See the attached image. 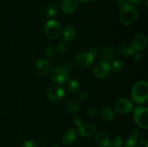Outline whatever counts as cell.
<instances>
[{
    "mask_svg": "<svg viewBox=\"0 0 148 147\" xmlns=\"http://www.w3.org/2000/svg\"><path fill=\"white\" fill-rule=\"evenodd\" d=\"M131 97L135 103L144 104L148 99V84L146 81L136 82L131 91Z\"/></svg>",
    "mask_w": 148,
    "mask_h": 147,
    "instance_id": "6da1fadb",
    "label": "cell"
},
{
    "mask_svg": "<svg viewBox=\"0 0 148 147\" xmlns=\"http://www.w3.org/2000/svg\"><path fill=\"white\" fill-rule=\"evenodd\" d=\"M120 20L124 25H131L137 20L138 17V11L130 3H125L121 6L119 13Z\"/></svg>",
    "mask_w": 148,
    "mask_h": 147,
    "instance_id": "7a4b0ae2",
    "label": "cell"
},
{
    "mask_svg": "<svg viewBox=\"0 0 148 147\" xmlns=\"http://www.w3.org/2000/svg\"><path fill=\"white\" fill-rule=\"evenodd\" d=\"M44 32L49 38L52 40L57 39L62 34V25L57 20L50 19L45 24Z\"/></svg>",
    "mask_w": 148,
    "mask_h": 147,
    "instance_id": "3957f363",
    "label": "cell"
},
{
    "mask_svg": "<svg viewBox=\"0 0 148 147\" xmlns=\"http://www.w3.org/2000/svg\"><path fill=\"white\" fill-rule=\"evenodd\" d=\"M133 118L135 123L144 129L148 128V110L146 107H137L134 109Z\"/></svg>",
    "mask_w": 148,
    "mask_h": 147,
    "instance_id": "277c9868",
    "label": "cell"
},
{
    "mask_svg": "<svg viewBox=\"0 0 148 147\" xmlns=\"http://www.w3.org/2000/svg\"><path fill=\"white\" fill-rule=\"evenodd\" d=\"M50 79L58 85H63L67 82L69 73L67 70L62 67L52 68L49 74Z\"/></svg>",
    "mask_w": 148,
    "mask_h": 147,
    "instance_id": "5b68a950",
    "label": "cell"
},
{
    "mask_svg": "<svg viewBox=\"0 0 148 147\" xmlns=\"http://www.w3.org/2000/svg\"><path fill=\"white\" fill-rule=\"evenodd\" d=\"M111 72V65L108 62L100 61L95 65L93 73L95 77L98 79H103Z\"/></svg>",
    "mask_w": 148,
    "mask_h": 147,
    "instance_id": "8992f818",
    "label": "cell"
},
{
    "mask_svg": "<svg viewBox=\"0 0 148 147\" xmlns=\"http://www.w3.org/2000/svg\"><path fill=\"white\" fill-rule=\"evenodd\" d=\"M114 106L116 111L121 114L130 113L134 109V105L132 102L127 98L117 99L114 103Z\"/></svg>",
    "mask_w": 148,
    "mask_h": 147,
    "instance_id": "52a82bcc",
    "label": "cell"
},
{
    "mask_svg": "<svg viewBox=\"0 0 148 147\" xmlns=\"http://www.w3.org/2000/svg\"><path fill=\"white\" fill-rule=\"evenodd\" d=\"M95 56L88 52H81L75 56V61L82 67H89L93 63Z\"/></svg>",
    "mask_w": 148,
    "mask_h": 147,
    "instance_id": "ba28073f",
    "label": "cell"
},
{
    "mask_svg": "<svg viewBox=\"0 0 148 147\" xmlns=\"http://www.w3.org/2000/svg\"><path fill=\"white\" fill-rule=\"evenodd\" d=\"M46 95H47L48 99L51 102H59L64 97L65 91L62 86L56 85V86H53L50 89H49Z\"/></svg>",
    "mask_w": 148,
    "mask_h": 147,
    "instance_id": "9c48e42d",
    "label": "cell"
},
{
    "mask_svg": "<svg viewBox=\"0 0 148 147\" xmlns=\"http://www.w3.org/2000/svg\"><path fill=\"white\" fill-rule=\"evenodd\" d=\"M50 66V62L48 59H40L38 61L35 66V73L38 76H43L49 71Z\"/></svg>",
    "mask_w": 148,
    "mask_h": 147,
    "instance_id": "30bf717a",
    "label": "cell"
},
{
    "mask_svg": "<svg viewBox=\"0 0 148 147\" xmlns=\"http://www.w3.org/2000/svg\"><path fill=\"white\" fill-rule=\"evenodd\" d=\"M77 132L83 138H90L96 132V128L92 123H85L78 127Z\"/></svg>",
    "mask_w": 148,
    "mask_h": 147,
    "instance_id": "8fae6325",
    "label": "cell"
},
{
    "mask_svg": "<svg viewBox=\"0 0 148 147\" xmlns=\"http://www.w3.org/2000/svg\"><path fill=\"white\" fill-rule=\"evenodd\" d=\"M78 1L77 0H62L61 2V9L65 14H72L78 7Z\"/></svg>",
    "mask_w": 148,
    "mask_h": 147,
    "instance_id": "7c38bea8",
    "label": "cell"
},
{
    "mask_svg": "<svg viewBox=\"0 0 148 147\" xmlns=\"http://www.w3.org/2000/svg\"><path fill=\"white\" fill-rule=\"evenodd\" d=\"M147 44V39L144 35H137L132 40V47L137 51L144 50Z\"/></svg>",
    "mask_w": 148,
    "mask_h": 147,
    "instance_id": "4fadbf2b",
    "label": "cell"
},
{
    "mask_svg": "<svg viewBox=\"0 0 148 147\" xmlns=\"http://www.w3.org/2000/svg\"><path fill=\"white\" fill-rule=\"evenodd\" d=\"M76 30L73 26L67 25L62 30V38L65 42L69 43V42L75 40V37H76Z\"/></svg>",
    "mask_w": 148,
    "mask_h": 147,
    "instance_id": "5bb4252c",
    "label": "cell"
},
{
    "mask_svg": "<svg viewBox=\"0 0 148 147\" xmlns=\"http://www.w3.org/2000/svg\"><path fill=\"white\" fill-rule=\"evenodd\" d=\"M140 135V131L137 128H134L130 132V135L123 143V147H136V142Z\"/></svg>",
    "mask_w": 148,
    "mask_h": 147,
    "instance_id": "9a60e30c",
    "label": "cell"
},
{
    "mask_svg": "<svg viewBox=\"0 0 148 147\" xmlns=\"http://www.w3.org/2000/svg\"><path fill=\"white\" fill-rule=\"evenodd\" d=\"M114 48L112 46H106L104 47L102 50H101L100 53V59L101 61H111L114 59Z\"/></svg>",
    "mask_w": 148,
    "mask_h": 147,
    "instance_id": "2e32d148",
    "label": "cell"
},
{
    "mask_svg": "<svg viewBox=\"0 0 148 147\" xmlns=\"http://www.w3.org/2000/svg\"><path fill=\"white\" fill-rule=\"evenodd\" d=\"M77 137V133L73 128H69L64 133L62 137V141L66 145H70L75 141Z\"/></svg>",
    "mask_w": 148,
    "mask_h": 147,
    "instance_id": "e0dca14e",
    "label": "cell"
},
{
    "mask_svg": "<svg viewBox=\"0 0 148 147\" xmlns=\"http://www.w3.org/2000/svg\"><path fill=\"white\" fill-rule=\"evenodd\" d=\"M95 141L101 146L109 147L111 140L106 134L103 133H98L95 135Z\"/></svg>",
    "mask_w": 148,
    "mask_h": 147,
    "instance_id": "ac0fdd59",
    "label": "cell"
},
{
    "mask_svg": "<svg viewBox=\"0 0 148 147\" xmlns=\"http://www.w3.org/2000/svg\"><path fill=\"white\" fill-rule=\"evenodd\" d=\"M99 115L106 121H112L115 118V113L114 110L109 108H103L100 110Z\"/></svg>",
    "mask_w": 148,
    "mask_h": 147,
    "instance_id": "d6986e66",
    "label": "cell"
},
{
    "mask_svg": "<svg viewBox=\"0 0 148 147\" xmlns=\"http://www.w3.org/2000/svg\"><path fill=\"white\" fill-rule=\"evenodd\" d=\"M119 52L121 53V55L125 56H131V55L134 54V52L136 51L132 47V46H130L129 44H122L118 48Z\"/></svg>",
    "mask_w": 148,
    "mask_h": 147,
    "instance_id": "ffe728a7",
    "label": "cell"
},
{
    "mask_svg": "<svg viewBox=\"0 0 148 147\" xmlns=\"http://www.w3.org/2000/svg\"><path fill=\"white\" fill-rule=\"evenodd\" d=\"M79 107H80V104L79 101L77 99H71L66 104V108L69 113L73 114L79 110Z\"/></svg>",
    "mask_w": 148,
    "mask_h": 147,
    "instance_id": "44dd1931",
    "label": "cell"
},
{
    "mask_svg": "<svg viewBox=\"0 0 148 147\" xmlns=\"http://www.w3.org/2000/svg\"><path fill=\"white\" fill-rule=\"evenodd\" d=\"M57 13V6L55 4H50L46 7L44 14L46 17L51 19L54 17Z\"/></svg>",
    "mask_w": 148,
    "mask_h": 147,
    "instance_id": "7402d4cb",
    "label": "cell"
},
{
    "mask_svg": "<svg viewBox=\"0 0 148 147\" xmlns=\"http://www.w3.org/2000/svg\"><path fill=\"white\" fill-rule=\"evenodd\" d=\"M124 63L121 60H116L111 65V71L114 73H119L124 69Z\"/></svg>",
    "mask_w": 148,
    "mask_h": 147,
    "instance_id": "603a6c76",
    "label": "cell"
},
{
    "mask_svg": "<svg viewBox=\"0 0 148 147\" xmlns=\"http://www.w3.org/2000/svg\"><path fill=\"white\" fill-rule=\"evenodd\" d=\"M79 84L76 79H70L66 84V89L69 92H75L78 89Z\"/></svg>",
    "mask_w": 148,
    "mask_h": 147,
    "instance_id": "cb8c5ba5",
    "label": "cell"
},
{
    "mask_svg": "<svg viewBox=\"0 0 148 147\" xmlns=\"http://www.w3.org/2000/svg\"><path fill=\"white\" fill-rule=\"evenodd\" d=\"M43 53L47 59H53L55 56V48L51 45H47L44 48Z\"/></svg>",
    "mask_w": 148,
    "mask_h": 147,
    "instance_id": "d4e9b609",
    "label": "cell"
},
{
    "mask_svg": "<svg viewBox=\"0 0 148 147\" xmlns=\"http://www.w3.org/2000/svg\"><path fill=\"white\" fill-rule=\"evenodd\" d=\"M123 146V139L120 136H116L110 141L109 147H121Z\"/></svg>",
    "mask_w": 148,
    "mask_h": 147,
    "instance_id": "484cf974",
    "label": "cell"
},
{
    "mask_svg": "<svg viewBox=\"0 0 148 147\" xmlns=\"http://www.w3.org/2000/svg\"><path fill=\"white\" fill-rule=\"evenodd\" d=\"M67 50V46L64 43H60L57 46V52L59 54H64Z\"/></svg>",
    "mask_w": 148,
    "mask_h": 147,
    "instance_id": "4316f807",
    "label": "cell"
},
{
    "mask_svg": "<svg viewBox=\"0 0 148 147\" xmlns=\"http://www.w3.org/2000/svg\"><path fill=\"white\" fill-rule=\"evenodd\" d=\"M87 112H88V115L90 117H95L99 115V112L95 108H89L88 109Z\"/></svg>",
    "mask_w": 148,
    "mask_h": 147,
    "instance_id": "83f0119b",
    "label": "cell"
},
{
    "mask_svg": "<svg viewBox=\"0 0 148 147\" xmlns=\"http://www.w3.org/2000/svg\"><path fill=\"white\" fill-rule=\"evenodd\" d=\"M23 147H38L37 144L32 140H26L23 142Z\"/></svg>",
    "mask_w": 148,
    "mask_h": 147,
    "instance_id": "f1b7e54d",
    "label": "cell"
},
{
    "mask_svg": "<svg viewBox=\"0 0 148 147\" xmlns=\"http://www.w3.org/2000/svg\"><path fill=\"white\" fill-rule=\"evenodd\" d=\"M73 123L75 126L79 127L81 125L83 124V120H82V118L80 116H76L74 118Z\"/></svg>",
    "mask_w": 148,
    "mask_h": 147,
    "instance_id": "f546056e",
    "label": "cell"
},
{
    "mask_svg": "<svg viewBox=\"0 0 148 147\" xmlns=\"http://www.w3.org/2000/svg\"><path fill=\"white\" fill-rule=\"evenodd\" d=\"M88 97V93L85 91H83V92H81L78 95V99H79V101L81 102H83V101H85Z\"/></svg>",
    "mask_w": 148,
    "mask_h": 147,
    "instance_id": "4dcf8cb0",
    "label": "cell"
},
{
    "mask_svg": "<svg viewBox=\"0 0 148 147\" xmlns=\"http://www.w3.org/2000/svg\"><path fill=\"white\" fill-rule=\"evenodd\" d=\"M137 147H148V141L145 138L140 139L137 142Z\"/></svg>",
    "mask_w": 148,
    "mask_h": 147,
    "instance_id": "1f68e13d",
    "label": "cell"
},
{
    "mask_svg": "<svg viewBox=\"0 0 148 147\" xmlns=\"http://www.w3.org/2000/svg\"><path fill=\"white\" fill-rule=\"evenodd\" d=\"M133 59H134V62H136V63H139V62H140V61H141V59H142L141 54H140L139 52H134Z\"/></svg>",
    "mask_w": 148,
    "mask_h": 147,
    "instance_id": "d6a6232c",
    "label": "cell"
},
{
    "mask_svg": "<svg viewBox=\"0 0 148 147\" xmlns=\"http://www.w3.org/2000/svg\"><path fill=\"white\" fill-rule=\"evenodd\" d=\"M144 0H127L128 2L132 3L133 4H140L143 2Z\"/></svg>",
    "mask_w": 148,
    "mask_h": 147,
    "instance_id": "836d02e7",
    "label": "cell"
},
{
    "mask_svg": "<svg viewBox=\"0 0 148 147\" xmlns=\"http://www.w3.org/2000/svg\"><path fill=\"white\" fill-rule=\"evenodd\" d=\"M114 1H116V3L117 4H119V5L120 6H122L124 4L128 2L127 0H114Z\"/></svg>",
    "mask_w": 148,
    "mask_h": 147,
    "instance_id": "e575fe53",
    "label": "cell"
},
{
    "mask_svg": "<svg viewBox=\"0 0 148 147\" xmlns=\"http://www.w3.org/2000/svg\"><path fill=\"white\" fill-rule=\"evenodd\" d=\"M89 52H90V53H92V54H93L94 56H95V54H96V53H97L96 49H95V48H90V49Z\"/></svg>",
    "mask_w": 148,
    "mask_h": 147,
    "instance_id": "d590c367",
    "label": "cell"
},
{
    "mask_svg": "<svg viewBox=\"0 0 148 147\" xmlns=\"http://www.w3.org/2000/svg\"><path fill=\"white\" fill-rule=\"evenodd\" d=\"M77 1H78V3H88L92 0H77Z\"/></svg>",
    "mask_w": 148,
    "mask_h": 147,
    "instance_id": "8d00e7d4",
    "label": "cell"
},
{
    "mask_svg": "<svg viewBox=\"0 0 148 147\" xmlns=\"http://www.w3.org/2000/svg\"><path fill=\"white\" fill-rule=\"evenodd\" d=\"M143 1H145V4L146 7H148V3H147V0H144Z\"/></svg>",
    "mask_w": 148,
    "mask_h": 147,
    "instance_id": "74e56055",
    "label": "cell"
},
{
    "mask_svg": "<svg viewBox=\"0 0 148 147\" xmlns=\"http://www.w3.org/2000/svg\"><path fill=\"white\" fill-rule=\"evenodd\" d=\"M51 147H62V146H59V145H53V146H51Z\"/></svg>",
    "mask_w": 148,
    "mask_h": 147,
    "instance_id": "f35d334b",
    "label": "cell"
}]
</instances>
